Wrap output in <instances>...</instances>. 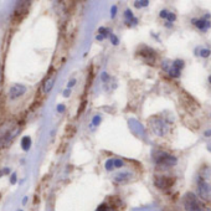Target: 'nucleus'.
I'll use <instances>...</instances> for the list:
<instances>
[{"label":"nucleus","mask_w":211,"mask_h":211,"mask_svg":"<svg viewBox=\"0 0 211 211\" xmlns=\"http://www.w3.org/2000/svg\"><path fill=\"white\" fill-rule=\"evenodd\" d=\"M182 204L186 211H208L205 204L194 193H186L182 198Z\"/></svg>","instance_id":"1"},{"label":"nucleus","mask_w":211,"mask_h":211,"mask_svg":"<svg viewBox=\"0 0 211 211\" xmlns=\"http://www.w3.org/2000/svg\"><path fill=\"white\" fill-rule=\"evenodd\" d=\"M153 159L155 164L160 168H171V166H175L176 163H178V159L176 157L171 155L169 153L165 152H158V153H154L153 154Z\"/></svg>","instance_id":"2"},{"label":"nucleus","mask_w":211,"mask_h":211,"mask_svg":"<svg viewBox=\"0 0 211 211\" xmlns=\"http://www.w3.org/2000/svg\"><path fill=\"white\" fill-rule=\"evenodd\" d=\"M16 127L17 124L15 123H8V124H4L3 127H0V144L5 145L11 142V139L17 133Z\"/></svg>","instance_id":"3"},{"label":"nucleus","mask_w":211,"mask_h":211,"mask_svg":"<svg viewBox=\"0 0 211 211\" xmlns=\"http://www.w3.org/2000/svg\"><path fill=\"white\" fill-rule=\"evenodd\" d=\"M149 127L158 137H163L169 132V125L160 117H152L149 118Z\"/></svg>","instance_id":"4"},{"label":"nucleus","mask_w":211,"mask_h":211,"mask_svg":"<svg viewBox=\"0 0 211 211\" xmlns=\"http://www.w3.org/2000/svg\"><path fill=\"white\" fill-rule=\"evenodd\" d=\"M175 184V178L169 175H155L154 176V185L160 190H168Z\"/></svg>","instance_id":"5"},{"label":"nucleus","mask_w":211,"mask_h":211,"mask_svg":"<svg viewBox=\"0 0 211 211\" xmlns=\"http://www.w3.org/2000/svg\"><path fill=\"white\" fill-rule=\"evenodd\" d=\"M137 55L140 56V57L149 65H154V62H155V60H157L155 51L150 47H148V46H145V45H142V47L138 49Z\"/></svg>","instance_id":"6"},{"label":"nucleus","mask_w":211,"mask_h":211,"mask_svg":"<svg viewBox=\"0 0 211 211\" xmlns=\"http://www.w3.org/2000/svg\"><path fill=\"white\" fill-rule=\"evenodd\" d=\"M198 194L203 200H209L211 195V186L201 176L198 179Z\"/></svg>","instance_id":"7"},{"label":"nucleus","mask_w":211,"mask_h":211,"mask_svg":"<svg viewBox=\"0 0 211 211\" xmlns=\"http://www.w3.org/2000/svg\"><path fill=\"white\" fill-rule=\"evenodd\" d=\"M191 22L194 24V26L196 27L198 30H200L201 32H206L210 27H211V21L205 19L204 16L203 17H199V19H191Z\"/></svg>","instance_id":"8"},{"label":"nucleus","mask_w":211,"mask_h":211,"mask_svg":"<svg viewBox=\"0 0 211 211\" xmlns=\"http://www.w3.org/2000/svg\"><path fill=\"white\" fill-rule=\"evenodd\" d=\"M124 24L128 26V27H133V26H137L139 20L137 17L133 15V11L130 9H125L124 10Z\"/></svg>","instance_id":"9"},{"label":"nucleus","mask_w":211,"mask_h":211,"mask_svg":"<svg viewBox=\"0 0 211 211\" xmlns=\"http://www.w3.org/2000/svg\"><path fill=\"white\" fill-rule=\"evenodd\" d=\"M130 176L132 174L128 171H124V173H118V174H116L114 176V181L118 182V184H123V182H128L130 180Z\"/></svg>","instance_id":"10"},{"label":"nucleus","mask_w":211,"mask_h":211,"mask_svg":"<svg viewBox=\"0 0 211 211\" xmlns=\"http://www.w3.org/2000/svg\"><path fill=\"white\" fill-rule=\"evenodd\" d=\"M25 91H26V88L24 86H21V84H15V86H13L11 90H10V96H11V98H15V97L21 96Z\"/></svg>","instance_id":"11"},{"label":"nucleus","mask_w":211,"mask_h":211,"mask_svg":"<svg viewBox=\"0 0 211 211\" xmlns=\"http://www.w3.org/2000/svg\"><path fill=\"white\" fill-rule=\"evenodd\" d=\"M184 66H185V62H184V60H181V58H176L174 61H171V68H174L179 72H181V70L184 68Z\"/></svg>","instance_id":"12"},{"label":"nucleus","mask_w":211,"mask_h":211,"mask_svg":"<svg viewBox=\"0 0 211 211\" xmlns=\"http://www.w3.org/2000/svg\"><path fill=\"white\" fill-rule=\"evenodd\" d=\"M98 34L102 35V36H104L106 39L107 37H109L112 35V30L109 29V27H104V26H101L100 29H98Z\"/></svg>","instance_id":"13"},{"label":"nucleus","mask_w":211,"mask_h":211,"mask_svg":"<svg viewBox=\"0 0 211 211\" xmlns=\"http://www.w3.org/2000/svg\"><path fill=\"white\" fill-rule=\"evenodd\" d=\"M96 211H117V210L113 208V206H111V205H108V204L103 203V204H101L100 206H98Z\"/></svg>","instance_id":"14"},{"label":"nucleus","mask_w":211,"mask_h":211,"mask_svg":"<svg viewBox=\"0 0 211 211\" xmlns=\"http://www.w3.org/2000/svg\"><path fill=\"white\" fill-rule=\"evenodd\" d=\"M199 56L203 58H208L211 56V51L209 49H200L199 50Z\"/></svg>","instance_id":"15"},{"label":"nucleus","mask_w":211,"mask_h":211,"mask_svg":"<svg viewBox=\"0 0 211 211\" xmlns=\"http://www.w3.org/2000/svg\"><path fill=\"white\" fill-rule=\"evenodd\" d=\"M104 168H106L107 171H112V170H113V169H114V159H108V160L106 162Z\"/></svg>","instance_id":"16"},{"label":"nucleus","mask_w":211,"mask_h":211,"mask_svg":"<svg viewBox=\"0 0 211 211\" xmlns=\"http://www.w3.org/2000/svg\"><path fill=\"white\" fill-rule=\"evenodd\" d=\"M52 84H54V78H50V79H47V81L45 82V86H44V91L47 93L51 88H52Z\"/></svg>","instance_id":"17"},{"label":"nucleus","mask_w":211,"mask_h":211,"mask_svg":"<svg viewBox=\"0 0 211 211\" xmlns=\"http://www.w3.org/2000/svg\"><path fill=\"white\" fill-rule=\"evenodd\" d=\"M149 5V1L148 0H142V1H134V6L135 8H145Z\"/></svg>","instance_id":"18"},{"label":"nucleus","mask_w":211,"mask_h":211,"mask_svg":"<svg viewBox=\"0 0 211 211\" xmlns=\"http://www.w3.org/2000/svg\"><path fill=\"white\" fill-rule=\"evenodd\" d=\"M30 144H31V139L29 137H25L22 139V148H24L25 150H27V149L30 148Z\"/></svg>","instance_id":"19"},{"label":"nucleus","mask_w":211,"mask_h":211,"mask_svg":"<svg viewBox=\"0 0 211 211\" xmlns=\"http://www.w3.org/2000/svg\"><path fill=\"white\" fill-rule=\"evenodd\" d=\"M175 20H176V14L169 11L168 17H166V21H168V22H171V24H173V22H174Z\"/></svg>","instance_id":"20"},{"label":"nucleus","mask_w":211,"mask_h":211,"mask_svg":"<svg viewBox=\"0 0 211 211\" xmlns=\"http://www.w3.org/2000/svg\"><path fill=\"white\" fill-rule=\"evenodd\" d=\"M124 166V162L122 160V159H114V168H123Z\"/></svg>","instance_id":"21"},{"label":"nucleus","mask_w":211,"mask_h":211,"mask_svg":"<svg viewBox=\"0 0 211 211\" xmlns=\"http://www.w3.org/2000/svg\"><path fill=\"white\" fill-rule=\"evenodd\" d=\"M109 40H111V42H112V45H114V46H117V45L119 44L118 37H117L116 35H113V34H112V35L109 36Z\"/></svg>","instance_id":"22"},{"label":"nucleus","mask_w":211,"mask_h":211,"mask_svg":"<svg viewBox=\"0 0 211 211\" xmlns=\"http://www.w3.org/2000/svg\"><path fill=\"white\" fill-rule=\"evenodd\" d=\"M101 120H102L101 116H95L93 117V119H92V125H98L101 123Z\"/></svg>","instance_id":"23"},{"label":"nucleus","mask_w":211,"mask_h":211,"mask_svg":"<svg viewBox=\"0 0 211 211\" xmlns=\"http://www.w3.org/2000/svg\"><path fill=\"white\" fill-rule=\"evenodd\" d=\"M101 79L103 82H107V81H109L111 79V76L107 72H102V75H101Z\"/></svg>","instance_id":"24"},{"label":"nucleus","mask_w":211,"mask_h":211,"mask_svg":"<svg viewBox=\"0 0 211 211\" xmlns=\"http://www.w3.org/2000/svg\"><path fill=\"white\" fill-rule=\"evenodd\" d=\"M168 14H169V11L166 10V9H163V10L159 13V16H160L162 19H166L168 17Z\"/></svg>","instance_id":"25"},{"label":"nucleus","mask_w":211,"mask_h":211,"mask_svg":"<svg viewBox=\"0 0 211 211\" xmlns=\"http://www.w3.org/2000/svg\"><path fill=\"white\" fill-rule=\"evenodd\" d=\"M116 14H117V6L113 5V6L111 8V17H112V19L116 17Z\"/></svg>","instance_id":"26"},{"label":"nucleus","mask_w":211,"mask_h":211,"mask_svg":"<svg viewBox=\"0 0 211 211\" xmlns=\"http://www.w3.org/2000/svg\"><path fill=\"white\" fill-rule=\"evenodd\" d=\"M75 83H76V78H72V79H71V81H70V82H68V84H67V87H68V90H70V88H72V87L75 86Z\"/></svg>","instance_id":"27"},{"label":"nucleus","mask_w":211,"mask_h":211,"mask_svg":"<svg viewBox=\"0 0 211 211\" xmlns=\"http://www.w3.org/2000/svg\"><path fill=\"white\" fill-rule=\"evenodd\" d=\"M1 82H3V66L0 63V87H1Z\"/></svg>","instance_id":"28"},{"label":"nucleus","mask_w":211,"mask_h":211,"mask_svg":"<svg viewBox=\"0 0 211 211\" xmlns=\"http://www.w3.org/2000/svg\"><path fill=\"white\" fill-rule=\"evenodd\" d=\"M63 109H65V106H63V104H60L58 108H57V111H58V112H62Z\"/></svg>","instance_id":"29"},{"label":"nucleus","mask_w":211,"mask_h":211,"mask_svg":"<svg viewBox=\"0 0 211 211\" xmlns=\"http://www.w3.org/2000/svg\"><path fill=\"white\" fill-rule=\"evenodd\" d=\"M204 134H205V137H211V129L210 130H206Z\"/></svg>","instance_id":"30"},{"label":"nucleus","mask_w":211,"mask_h":211,"mask_svg":"<svg viewBox=\"0 0 211 211\" xmlns=\"http://www.w3.org/2000/svg\"><path fill=\"white\" fill-rule=\"evenodd\" d=\"M70 92H71V91H70V90H66V91H65V92H63V95H65V97H68V96H70Z\"/></svg>","instance_id":"31"},{"label":"nucleus","mask_w":211,"mask_h":211,"mask_svg":"<svg viewBox=\"0 0 211 211\" xmlns=\"http://www.w3.org/2000/svg\"><path fill=\"white\" fill-rule=\"evenodd\" d=\"M165 26H166V27H173V24H171V22H168V21H166V22H165Z\"/></svg>","instance_id":"32"},{"label":"nucleus","mask_w":211,"mask_h":211,"mask_svg":"<svg viewBox=\"0 0 211 211\" xmlns=\"http://www.w3.org/2000/svg\"><path fill=\"white\" fill-rule=\"evenodd\" d=\"M209 82L211 83V75H210V76H209Z\"/></svg>","instance_id":"33"}]
</instances>
